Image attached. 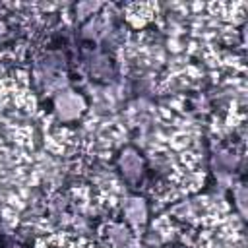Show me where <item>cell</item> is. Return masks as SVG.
Wrapping results in <instances>:
<instances>
[{
    "instance_id": "cell-1",
    "label": "cell",
    "mask_w": 248,
    "mask_h": 248,
    "mask_svg": "<svg viewBox=\"0 0 248 248\" xmlns=\"http://www.w3.org/2000/svg\"><path fill=\"white\" fill-rule=\"evenodd\" d=\"M54 107H56V112H58L60 118L72 120V118H76V116L81 112L83 101H81L79 95H76V93H72V91H64L62 95L56 97Z\"/></svg>"
},
{
    "instance_id": "cell-2",
    "label": "cell",
    "mask_w": 248,
    "mask_h": 248,
    "mask_svg": "<svg viewBox=\"0 0 248 248\" xmlns=\"http://www.w3.org/2000/svg\"><path fill=\"white\" fill-rule=\"evenodd\" d=\"M118 163H120L122 174H124L128 180H138V178H140L141 169H143V161H141V157H140L134 149H126V151H122Z\"/></svg>"
},
{
    "instance_id": "cell-3",
    "label": "cell",
    "mask_w": 248,
    "mask_h": 248,
    "mask_svg": "<svg viewBox=\"0 0 248 248\" xmlns=\"http://www.w3.org/2000/svg\"><path fill=\"white\" fill-rule=\"evenodd\" d=\"M124 213H126L128 221L134 223V225H143V223H145L147 211H145V203H143L141 200H130V202L126 203Z\"/></svg>"
},
{
    "instance_id": "cell-4",
    "label": "cell",
    "mask_w": 248,
    "mask_h": 248,
    "mask_svg": "<svg viewBox=\"0 0 248 248\" xmlns=\"http://www.w3.org/2000/svg\"><path fill=\"white\" fill-rule=\"evenodd\" d=\"M108 242L112 248H128L132 242V236L128 232V229H124L122 225H112L108 229Z\"/></svg>"
}]
</instances>
